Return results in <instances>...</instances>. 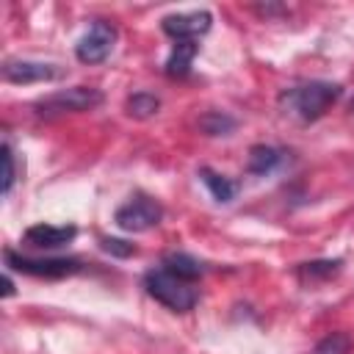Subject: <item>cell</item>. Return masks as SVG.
<instances>
[{
    "label": "cell",
    "instance_id": "6da1fadb",
    "mask_svg": "<svg viewBox=\"0 0 354 354\" xmlns=\"http://www.w3.org/2000/svg\"><path fill=\"white\" fill-rule=\"evenodd\" d=\"M343 94L340 83H329V80H310L301 86H290L279 94V108L282 113L310 124L315 119H321Z\"/></svg>",
    "mask_w": 354,
    "mask_h": 354
},
{
    "label": "cell",
    "instance_id": "7a4b0ae2",
    "mask_svg": "<svg viewBox=\"0 0 354 354\" xmlns=\"http://www.w3.org/2000/svg\"><path fill=\"white\" fill-rule=\"evenodd\" d=\"M144 288L147 293L160 301L163 307H169L171 313H188L196 307L199 301V293L194 288V282L188 279H180L174 274H169L166 268H152L144 274Z\"/></svg>",
    "mask_w": 354,
    "mask_h": 354
},
{
    "label": "cell",
    "instance_id": "3957f363",
    "mask_svg": "<svg viewBox=\"0 0 354 354\" xmlns=\"http://www.w3.org/2000/svg\"><path fill=\"white\" fill-rule=\"evenodd\" d=\"M97 105H102V91L100 88H94V86H72V88H61V91L47 94L33 108H36L39 116L55 119V116H64V113L94 111Z\"/></svg>",
    "mask_w": 354,
    "mask_h": 354
},
{
    "label": "cell",
    "instance_id": "277c9868",
    "mask_svg": "<svg viewBox=\"0 0 354 354\" xmlns=\"http://www.w3.org/2000/svg\"><path fill=\"white\" fill-rule=\"evenodd\" d=\"M3 260H6V268H14V271L28 274V277H44V279L72 277V274H80L86 268L77 257H44V260H36V257L17 254L14 249H6Z\"/></svg>",
    "mask_w": 354,
    "mask_h": 354
},
{
    "label": "cell",
    "instance_id": "5b68a950",
    "mask_svg": "<svg viewBox=\"0 0 354 354\" xmlns=\"http://www.w3.org/2000/svg\"><path fill=\"white\" fill-rule=\"evenodd\" d=\"M163 218V207L160 202H155L152 196L147 194H133L124 205L116 207L113 213V221L119 230L124 232H147L152 227H158Z\"/></svg>",
    "mask_w": 354,
    "mask_h": 354
},
{
    "label": "cell",
    "instance_id": "8992f818",
    "mask_svg": "<svg viewBox=\"0 0 354 354\" xmlns=\"http://www.w3.org/2000/svg\"><path fill=\"white\" fill-rule=\"evenodd\" d=\"M113 44H116V28L111 22H105V19H94L88 25V30L77 39L75 55H77L80 64H88V66L91 64H102L111 55Z\"/></svg>",
    "mask_w": 354,
    "mask_h": 354
},
{
    "label": "cell",
    "instance_id": "52a82bcc",
    "mask_svg": "<svg viewBox=\"0 0 354 354\" xmlns=\"http://www.w3.org/2000/svg\"><path fill=\"white\" fill-rule=\"evenodd\" d=\"M3 80L14 86H30V83H50L64 77V66L50 61H30V58H6L3 61Z\"/></svg>",
    "mask_w": 354,
    "mask_h": 354
},
{
    "label": "cell",
    "instance_id": "ba28073f",
    "mask_svg": "<svg viewBox=\"0 0 354 354\" xmlns=\"http://www.w3.org/2000/svg\"><path fill=\"white\" fill-rule=\"evenodd\" d=\"M213 25V14L199 8V11H180V14H166L160 19V28L166 36H171L174 41H196L199 36H205Z\"/></svg>",
    "mask_w": 354,
    "mask_h": 354
},
{
    "label": "cell",
    "instance_id": "9c48e42d",
    "mask_svg": "<svg viewBox=\"0 0 354 354\" xmlns=\"http://www.w3.org/2000/svg\"><path fill=\"white\" fill-rule=\"evenodd\" d=\"M77 227L75 224H33L22 232V241L36 246V249H58L66 246L69 241H75Z\"/></svg>",
    "mask_w": 354,
    "mask_h": 354
},
{
    "label": "cell",
    "instance_id": "30bf717a",
    "mask_svg": "<svg viewBox=\"0 0 354 354\" xmlns=\"http://www.w3.org/2000/svg\"><path fill=\"white\" fill-rule=\"evenodd\" d=\"M282 160H285V152H282V149L268 147V144H254V147L249 149V158H246V171H249V174H257V177H266V174H271Z\"/></svg>",
    "mask_w": 354,
    "mask_h": 354
},
{
    "label": "cell",
    "instance_id": "8fae6325",
    "mask_svg": "<svg viewBox=\"0 0 354 354\" xmlns=\"http://www.w3.org/2000/svg\"><path fill=\"white\" fill-rule=\"evenodd\" d=\"M199 53L196 41H174L169 58H166V75L169 77H185L194 66V58Z\"/></svg>",
    "mask_w": 354,
    "mask_h": 354
},
{
    "label": "cell",
    "instance_id": "7c38bea8",
    "mask_svg": "<svg viewBox=\"0 0 354 354\" xmlns=\"http://www.w3.org/2000/svg\"><path fill=\"white\" fill-rule=\"evenodd\" d=\"M160 268H166L169 274L180 277V279H188V282H194V279H199V277L205 274V266H202L196 257L185 254V252H169V254L163 257Z\"/></svg>",
    "mask_w": 354,
    "mask_h": 354
},
{
    "label": "cell",
    "instance_id": "4fadbf2b",
    "mask_svg": "<svg viewBox=\"0 0 354 354\" xmlns=\"http://www.w3.org/2000/svg\"><path fill=\"white\" fill-rule=\"evenodd\" d=\"M199 180L205 183V188L210 191V196H213L216 202H232L235 194H238V185H235L230 177L213 171L210 166H202V169H199Z\"/></svg>",
    "mask_w": 354,
    "mask_h": 354
},
{
    "label": "cell",
    "instance_id": "5bb4252c",
    "mask_svg": "<svg viewBox=\"0 0 354 354\" xmlns=\"http://www.w3.org/2000/svg\"><path fill=\"white\" fill-rule=\"evenodd\" d=\"M158 108H160V100H158L155 94H149V91H136V94H130L127 102H124V111H127L133 119H149V116L158 113Z\"/></svg>",
    "mask_w": 354,
    "mask_h": 354
},
{
    "label": "cell",
    "instance_id": "9a60e30c",
    "mask_svg": "<svg viewBox=\"0 0 354 354\" xmlns=\"http://www.w3.org/2000/svg\"><path fill=\"white\" fill-rule=\"evenodd\" d=\"M337 271H340V260H313V263H301L296 268V277L301 282H315V279H326Z\"/></svg>",
    "mask_w": 354,
    "mask_h": 354
},
{
    "label": "cell",
    "instance_id": "2e32d148",
    "mask_svg": "<svg viewBox=\"0 0 354 354\" xmlns=\"http://www.w3.org/2000/svg\"><path fill=\"white\" fill-rule=\"evenodd\" d=\"M199 127L205 136H227L235 130V119L227 116L224 111H207L202 119H199Z\"/></svg>",
    "mask_w": 354,
    "mask_h": 354
},
{
    "label": "cell",
    "instance_id": "e0dca14e",
    "mask_svg": "<svg viewBox=\"0 0 354 354\" xmlns=\"http://www.w3.org/2000/svg\"><path fill=\"white\" fill-rule=\"evenodd\" d=\"M348 348H351L348 335H346V332H332V335H326V337L313 348V354H348Z\"/></svg>",
    "mask_w": 354,
    "mask_h": 354
},
{
    "label": "cell",
    "instance_id": "ac0fdd59",
    "mask_svg": "<svg viewBox=\"0 0 354 354\" xmlns=\"http://www.w3.org/2000/svg\"><path fill=\"white\" fill-rule=\"evenodd\" d=\"M0 155H3V196H8V194H11V188H14V180H17L14 149H11V144H8V141L0 147Z\"/></svg>",
    "mask_w": 354,
    "mask_h": 354
},
{
    "label": "cell",
    "instance_id": "d6986e66",
    "mask_svg": "<svg viewBox=\"0 0 354 354\" xmlns=\"http://www.w3.org/2000/svg\"><path fill=\"white\" fill-rule=\"evenodd\" d=\"M100 249L108 252V254H113V257H130V254H136V246L127 243V241H122V238H100Z\"/></svg>",
    "mask_w": 354,
    "mask_h": 354
},
{
    "label": "cell",
    "instance_id": "ffe728a7",
    "mask_svg": "<svg viewBox=\"0 0 354 354\" xmlns=\"http://www.w3.org/2000/svg\"><path fill=\"white\" fill-rule=\"evenodd\" d=\"M3 296L8 299V296H14V282H11V277L8 274H3Z\"/></svg>",
    "mask_w": 354,
    "mask_h": 354
},
{
    "label": "cell",
    "instance_id": "44dd1931",
    "mask_svg": "<svg viewBox=\"0 0 354 354\" xmlns=\"http://www.w3.org/2000/svg\"><path fill=\"white\" fill-rule=\"evenodd\" d=\"M351 111H354V102H351Z\"/></svg>",
    "mask_w": 354,
    "mask_h": 354
}]
</instances>
